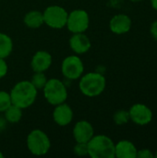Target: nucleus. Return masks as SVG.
<instances>
[{
	"label": "nucleus",
	"mask_w": 157,
	"mask_h": 158,
	"mask_svg": "<svg viewBox=\"0 0 157 158\" xmlns=\"http://www.w3.org/2000/svg\"><path fill=\"white\" fill-rule=\"evenodd\" d=\"M37 91L30 81H21L16 83L9 93L12 105L22 109L30 107L36 100Z\"/></svg>",
	"instance_id": "nucleus-1"
},
{
	"label": "nucleus",
	"mask_w": 157,
	"mask_h": 158,
	"mask_svg": "<svg viewBox=\"0 0 157 158\" xmlns=\"http://www.w3.org/2000/svg\"><path fill=\"white\" fill-rule=\"evenodd\" d=\"M88 155L93 158L115 157V143L106 135H93L87 143Z\"/></svg>",
	"instance_id": "nucleus-2"
},
{
	"label": "nucleus",
	"mask_w": 157,
	"mask_h": 158,
	"mask_svg": "<svg viewBox=\"0 0 157 158\" xmlns=\"http://www.w3.org/2000/svg\"><path fill=\"white\" fill-rule=\"evenodd\" d=\"M105 78L98 72H90L81 77L79 88L81 94L88 97L100 95L105 89Z\"/></svg>",
	"instance_id": "nucleus-3"
},
{
	"label": "nucleus",
	"mask_w": 157,
	"mask_h": 158,
	"mask_svg": "<svg viewBox=\"0 0 157 158\" xmlns=\"http://www.w3.org/2000/svg\"><path fill=\"white\" fill-rule=\"evenodd\" d=\"M43 89V96L52 106L65 103L68 98V91L65 84L58 79L47 80Z\"/></svg>",
	"instance_id": "nucleus-4"
},
{
	"label": "nucleus",
	"mask_w": 157,
	"mask_h": 158,
	"mask_svg": "<svg viewBox=\"0 0 157 158\" xmlns=\"http://www.w3.org/2000/svg\"><path fill=\"white\" fill-rule=\"evenodd\" d=\"M27 147L33 156H41L48 153L51 147V142L44 131L36 129L29 133L27 137Z\"/></svg>",
	"instance_id": "nucleus-5"
},
{
	"label": "nucleus",
	"mask_w": 157,
	"mask_h": 158,
	"mask_svg": "<svg viewBox=\"0 0 157 158\" xmlns=\"http://www.w3.org/2000/svg\"><path fill=\"white\" fill-rule=\"evenodd\" d=\"M43 14L44 23L52 29H62L67 24L68 13L60 6H50Z\"/></svg>",
	"instance_id": "nucleus-6"
},
{
	"label": "nucleus",
	"mask_w": 157,
	"mask_h": 158,
	"mask_svg": "<svg viewBox=\"0 0 157 158\" xmlns=\"http://www.w3.org/2000/svg\"><path fill=\"white\" fill-rule=\"evenodd\" d=\"M90 25V17L87 11L83 9H75L68 16L66 26L72 33L84 32Z\"/></svg>",
	"instance_id": "nucleus-7"
},
{
	"label": "nucleus",
	"mask_w": 157,
	"mask_h": 158,
	"mask_svg": "<svg viewBox=\"0 0 157 158\" xmlns=\"http://www.w3.org/2000/svg\"><path fill=\"white\" fill-rule=\"evenodd\" d=\"M61 71L64 77L68 80L80 79L84 71L83 62L78 56H67L62 62Z\"/></svg>",
	"instance_id": "nucleus-8"
},
{
	"label": "nucleus",
	"mask_w": 157,
	"mask_h": 158,
	"mask_svg": "<svg viewBox=\"0 0 157 158\" xmlns=\"http://www.w3.org/2000/svg\"><path fill=\"white\" fill-rule=\"evenodd\" d=\"M130 120L139 126H145L152 122L154 114L152 109L145 104L137 103L130 106Z\"/></svg>",
	"instance_id": "nucleus-9"
},
{
	"label": "nucleus",
	"mask_w": 157,
	"mask_h": 158,
	"mask_svg": "<svg viewBox=\"0 0 157 158\" xmlns=\"http://www.w3.org/2000/svg\"><path fill=\"white\" fill-rule=\"evenodd\" d=\"M131 19L126 14H117L109 21L110 31L118 35L125 34L131 29Z\"/></svg>",
	"instance_id": "nucleus-10"
},
{
	"label": "nucleus",
	"mask_w": 157,
	"mask_h": 158,
	"mask_svg": "<svg viewBox=\"0 0 157 158\" xmlns=\"http://www.w3.org/2000/svg\"><path fill=\"white\" fill-rule=\"evenodd\" d=\"M73 137L77 143H88L94 135L93 125L87 120L78 121L73 128Z\"/></svg>",
	"instance_id": "nucleus-11"
},
{
	"label": "nucleus",
	"mask_w": 157,
	"mask_h": 158,
	"mask_svg": "<svg viewBox=\"0 0 157 158\" xmlns=\"http://www.w3.org/2000/svg\"><path fill=\"white\" fill-rule=\"evenodd\" d=\"M53 118L54 121L59 126H67L68 125L73 119V111L71 107L65 104H59L56 106L54 112H53Z\"/></svg>",
	"instance_id": "nucleus-12"
},
{
	"label": "nucleus",
	"mask_w": 157,
	"mask_h": 158,
	"mask_svg": "<svg viewBox=\"0 0 157 158\" xmlns=\"http://www.w3.org/2000/svg\"><path fill=\"white\" fill-rule=\"evenodd\" d=\"M52 65V56L46 51L36 52L31 59V67L34 72H44Z\"/></svg>",
	"instance_id": "nucleus-13"
},
{
	"label": "nucleus",
	"mask_w": 157,
	"mask_h": 158,
	"mask_svg": "<svg viewBox=\"0 0 157 158\" xmlns=\"http://www.w3.org/2000/svg\"><path fill=\"white\" fill-rule=\"evenodd\" d=\"M91 41L87 35L83 32L73 33L69 39V46L71 50L76 54H84L88 52L91 48Z\"/></svg>",
	"instance_id": "nucleus-14"
},
{
	"label": "nucleus",
	"mask_w": 157,
	"mask_h": 158,
	"mask_svg": "<svg viewBox=\"0 0 157 158\" xmlns=\"http://www.w3.org/2000/svg\"><path fill=\"white\" fill-rule=\"evenodd\" d=\"M137 152L135 144L129 140H121L115 143V157L137 158Z\"/></svg>",
	"instance_id": "nucleus-15"
},
{
	"label": "nucleus",
	"mask_w": 157,
	"mask_h": 158,
	"mask_svg": "<svg viewBox=\"0 0 157 158\" xmlns=\"http://www.w3.org/2000/svg\"><path fill=\"white\" fill-rule=\"evenodd\" d=\"M23 21L25 23V25L31 29H37L40 28L43 23V14L41 11L38 10H31L29 11L24 19Z\"/></svg>",
	"instance_id": "nucleus-16"
},
{
	"label": "nucleus",
	"mask_w": 157,
	"mask_h": 158,
	"mask_svg": "<svg viewBox=\"0 0 157 158\" xmlns=\"http://www.w3.org/2000/svg\"><path fill=\"white\" fill-rule=\"evenodd\" d=\"M13 50V42L11 38L3 32H0V57L6 58Z\"/></svg>",
	"instance_id": "nucleus-17"
},
{
	"label": "nucleus",
	"mask_w": 157,
	"mask_h": 158,
	"mask_svg": "<svg viewBox=\"0 0 157 158\" xmlns=\"http://www.w3.org/2000/svg\"><path fill=\"white\" fill-rule=\"evenodd\" d=\"M4 113L6 122L11 124L19 123L22 118V108L15 105H11Z\"/></svg>",
	"instance_id": "nucleus-18"
},
{
	"label": "nucleus",
	"mask_w": 157,
	"mask_h": 158,
	"mask_svg": "<svg viewBox=\"0 0 157 158\" xmlns=\"http://www.w3.org/2000/svg\"><path fill=\"white\" fill-rule=\"evenodd\" d=\"M113 120L117 125H119V126L127 124L129 121H130L129 111L123 110V109L117 111L113 116Z\"/></svg>",
	"instance_id": "nucleus-19"
},
{
	"label": "nucleus",
	"mask_w": 157,
	"mask_h": 158,
	"mask_svg": "<svg viewBox=\"0 0 157 158\" xmlns=\"http://www.w3.org/2000/svg\"><path fill=\"white\" fill-rule=\"evenodd\" d=\"M31 82L33 84V86L37 90H39V89H43L44 87L45 83L47 82V79L43 72H35L31 78Z\"/></svg>",
	"instance_id": "nucleus-20"
},
{
	"label": "nucleus",
	"mask_w": 157,
	"mask_h": 158,
	"mask_svg": "<svg viewBox=\"0 0 157 158\" xmlns=\"http://www.w3.org/2000/svg\"><path fill=\"white\" fill-rule=\"evenodd\" d=\"M12 105L9 93L0 91V112H5Z\"/></svg>",
	"instance_id": "nucleus-21"
},
{
	"label": "nucleus",
	"mask_w": 157,
	"mask_h": 158,
	"mask_svg": "<svg viewBox=\"0 0 157 158\" xmlns=\"http://www.w3.org/2000/svg\"><path fill=\"white\" fill-rule=\"evenodd\" d=\"M74 154L79 156H85L88 155V145L86 143H77L74 146Z\"/></svg>",
	"instance_id": "nucleus-22"
},
{
	"label": "nucleus",
	"mask_w": 157,
	"mask_h": 158,
	"mask_svg": "<svg viewBox=\"0 0 157 158\" xmlns=\"http://www.w3.org/2000/svg\"><path fill=\"white\" fill-rule=\"evenodd\" d=\"M137 157L138 158H155V154L148 148H143L141 150H138L137 152Z\"/></svg>",
	"instance_id": "nucleus-23"
},
{
	"label": "nucleus",
	"mask_w": 157,
	"mask_h": 158,
	"mask_svg": "<svg viewBox=\"0 0 157 158\" xmlns=\"http://www.w3.org/2000/svg\"><path fill=\"white\" fill-rule=\"evenodd\" d=\"M8 70V67L7 64L5 60V58H1L0 57V79L4 78Z\"/></svg>",
	"instance_id": "nucleus-24"
},
{
	"label": "nucleus",
	"mask_w": 157,
	"mask_h": 158,
	"mask_svg": "<svg viewBox=\"0 0 157 158\" xmlns=\"http://www.w3.org/2000/svg\"><path fill=\"white\" fill-rule=\"evenodd\" d=\"M150 33L152 35V37L157 41V20L154 21L151 26H150Z\"/></svg>",
	"instance_id": "nucleus-25"
},
{
	"label": "nucleus",
	"mask_w": 157,
	"mask_h": 158,
	"mask_svg": "<svg viewBox=\"0 0 157 158\" xmlns=\"http://www.w3.org/2000/svg\"><path fill=\"white\" fill-rule=\"evenodd\" d=\"M6 118H0V131H2L5 130V128H6Z\"/></svg>",
	"instance_id": "nucleus-26"
},
{
	"label": "nucleus",
	"mask_w": 157,
	"mask_h": 158,
	"mask_svg": "<svg viewBox=\"0 0 157 158\" xmlns=\"http://www.w3.org/2000/svg\"><path fill=\"white\" fill-rule=\"evenodd\" d=\"M151 5H152V7L157 11V0H151Z\"/></svg>",
	"instance_id": "nucleus-27"
},
{
	"label": "nucleus",
	"mask_w": 157,
	"mask_h": 158,
	"mask_svg": "<svg viewBox=\"0 0 157 158\" xmlns=\"http://www.w3.org/2000/svg\"><path fill=\"white\" fill-rule=\"evenodd\" d=\"M130 1L134 2V3H137V2H141V1H143V0H130Z\"/></svg>",
	"instance_id": "nucleus-28"
},
{
	"label": "nucleus",
	"mask_w": 157,
	"mask_h": 158,
	"mask_svg": "<svg viewBox=\"0 0 157 158\" xmlns=\"http://www.w3.org/2000/svg\"><path fill=\"white\" fill-rule=\"evenodd\" d=\"M3 157H4V155L0 152V158H3Z\"/></svg>",
	"instance_id": "nucleus-29"
},
{
	"label": "nucleus",
	"mask_w": 157,
	"mask_h": 158,
	"mask_svg": "<svg viewBox=\"0 0 157 158\" xmlns=\"http://www.w3.org/2000/svg\"><path fill=\"white\" fill-rule=\"evenodd\" d=\"M155 158H157V150L156 152H155Z\"/></svg>",
	"instance_id": "nucleus-30"
}]
</instances>
